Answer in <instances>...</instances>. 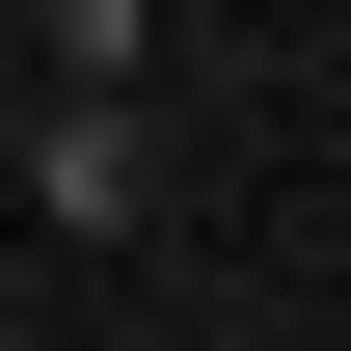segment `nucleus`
Masks as SVG:
<instances>
[{"label": "nucleus", "instance_id": "obj_1", "mask_svg": "<svg viewBox=\"0 0 351 351\" xmlns=\"http://www.w3.org/2000/svg\"><path fill=\"white\" fill-rule=\"evenodd\" d=\"M135 189H162L135 82H54V135H27V217H54V243H135Z\"/></svg>", "mask_w": 351, "mask_h": 351}]
</instances>
